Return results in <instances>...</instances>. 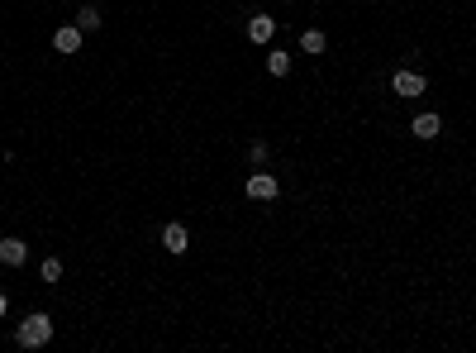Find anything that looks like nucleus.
Segmentation results:
<instances>
[{
    "label": "nucleus",
    "instance_id": "1",
    "mask_svg": "<svg viewBox=\"0 0 476 353\" xmlns=\"http://www.w3.org/2000/svg\"><path fill=\"white\" fill-rule=\"evenodd\" d=\"M15 339H19V349H43L48 339H53V320H48L43 310H33V315H24V320H19Z\"/></svg>",
    "mask_w": 476,
    "mask_h": 353
},
{
    "label": "nucleus",
    "instance_id": "2",
    "mask_svg": "<svg viewBox=\"0 0 476 353\" xmlns=\"http://www.w3.org/2000/svg\"><path fill=\"white\" fill-rule=\"evenodd\" d=\"M391 91L414 100V96H424V77H419V72H396V77H391Z\"/></svg>",
    "mask_w": 476,
    "mask_h": 353
},
{
    "label": "nucleus",
    "instance_id": "3",
    "mask_svg": "<svg viewBox=\"0 0 476 353\" xmlns=\"http://www.w3.org/2000/svg\"><path fill=\"white\" fill-rule=\"evenodd\" d=\"M24 258H29V243L24 239H0V263L5 268H24Z\"/></svg>",
    "mask_w": 476,
    "mask_h": 353
},
{
    "label": "nucleus",
    "instance_id": "4",
    "mask_svg": "<svg viewBox=\"0 0 476 353\" xmlns=\"http://www.w3.org/2000/svg\"><path fill=\"white\" fill-rule=\"evenodd\" d=\"M438 129H443V120H438V115L428 110V115H414L410 134H414V139H424V144H428V139H438Z\"/></svg>",
    "mask_w": 476,
    "mask_h": 353
},
{
    "label": "nucleus",
    "instance_id": "5",
    "mask_svg": "<svg viewBox=\"0 0 476 353\" xmlns=\"http://www.w3.org/2000/svg\"><path fill=\"white\" fill-rule=\"evenodd\" d=\"M248 196L253 201H276V176H267V172L248 176Z\"/></svg>",
    "mask_w": 476,
    "mask_h": 353
},
{
    "label": "nucleus",
    "instance_id": "6",
    "mask_svg": "<svg viewBox=\"0 0 476 353\" xmlns=\"http://www.w3.org/2000/svg\"><path fill=\"white\" fill-rule=\"evenodd\" d=\"M162 248H167V253H186V248H190L186 225H167V229H162Z\"/></svg>",
    "mask_w": 476,
    "mask_h": 353
},
{
    "label": "nucleus",
    "instance_id": "7",
    "mask_svg": "<svg viewBox=\"0 0 476 353\" xmlns=\"http://www.w3.org/2000/svg\"><path fill=\"white\" fill-rule=\"evenodd\" d=\"M271 33H276V19L271 15H253L248 19V38H253V43H267Z\"/></svg>",
    "mask_w": 476,
    "mask_h": 353
},
{
    "label": "nucleus",
    "instance_id": "8",
    "mask_svg": "<svg viewBox=\"0 0 476 353\" xmlns=\"http://www.w3.org/2000/svg\"><path fill=\"white\" fill-rule=\"evenodd\" d=\"M53 48L58 53H81V29L72 24V29H58L53 33Z\"/></svg>",
    "mask_w": 476,
    "mask_h": 353
},
{
    "label": "nucleus",
    "instance_id": "9",
    "mask_svg": "<svg viewBox=\"0 0 476 353\" xmlns=\"http://www.w3.org/2000/svg\"><path fill=\"white\" fill-rule=\"evenodd\" d=\"M77 29L81 33H95V29H100V10H95V5H81V10H77Z\"/></svg>",
    "mask_w": 476,
    "mask_h": 353
},
{
    "label": "nucleus",
    "instance_id": "10",
    "mask_svg": "<svg viewBox=\"0 0 476 353\" xmlns=\"http://www.w3.org/2000/svg\"><path fill=\"white\" fill-rule=\"evenodd\" d=\"M301 48H305V53H315V58H319V53L329 48V38H324L319 29H305V33H301Z\"/></svg>",
    "mask_w": 476,
    "mask_h": 353
},
{
    "label": "nucleus",
    "instance_id": "11",
    "mask_svg": "<svg viewBox=\"0 0 476 353\" xmlns=\"http://www.w3.org/2000/svg\"><path fill=\"white\" fill-rule=\"evenodd\" d=\"M267 72H271V77H286V72H291V53L271 48V53H267Z\"/></svg>",
    "mask_w": 476,
    "mask_h": 353
},
{
    "label": "nucleus",
    "instance_id": "12",
    "mask_svg": "<svg viewBox=\"0 0 476 353\" xmlns=\"http://www.w3.org/2000/svg\"><path fill=\"white\" fill-rule=\"evenodd\" d=\"M38 273H43V282H58V277H63V258H43Z\"/></svg>",
    "mask_w": 476,
    "mask_h": 353
},
{
    "label": "nucleus",
    "instance_id": "13",
    "mask_svg": "<svg viewBox=\"0 0 476 353\" xmlns=\"http://www.w3.org/2000/svg\"><path fill=\"white\" fill-rule=\"evenodd\" d=\"M248 158H253V162H257V167H262V162H267V158H271V148H267V144H253V148H248Z\"/></svg>",
    "mask_w": 476,
    "mask_h": 353
},
{
    "label": "nucleus",
    "instance_id": "14",
    "mask_svg": "<svg viewBox=\"0 0 476 353\" xmlns=\"http://www.w3.org/2000/svg\"><path fill=\"white\" fill-rule=\"evenodd\" d=\"M0 315H5V296H0Z\"/></svg>",
    "mask_w": 476,
    "mask_h": 353
}]
</instances>
